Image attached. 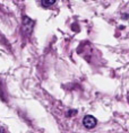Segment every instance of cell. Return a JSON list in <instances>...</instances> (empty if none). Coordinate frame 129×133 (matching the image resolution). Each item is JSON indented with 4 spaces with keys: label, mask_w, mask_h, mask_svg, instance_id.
Wrapping results in <instances>:
<instances>
[{
    "label": "cell",
    "mask_w": 129,
    "mask_h": 133,
    "mask_svg": "<svg viewBox=\"0 0 129 133\" xmlns=\"http://www.w3.org/2000/svg\"><path fill=\"white\" fill-rule=\"evenodd\" d=\"M33 25H34V22L32 19H29L27 16H24L23 17V31H24L26 34H29L33 29Z\"/></svg>",
    "instance_id": "obj_2"
},
{
    "label": "cell",
    "mask_w": 129,
    "mask_h": 133,
    "mask_svg": "<svg viewBox=\"0 0 129 133\" xmlns=\"http://www.w3.org/2000/svg\"><path fill=\"white\" fill-rule=\"evenodd\" d=\"M56 4V1H53V0H51V1H41V5L43 6V7H50V6L52 5H54Z\"/></svg>",
    "instance_id": "obj_3"
},
{
    "label": "cell",
    "mask_w": 129,
    "mask_h": 133,
    "mask_svg": "<svg viewBox=\"0 0 129 133\" xmlns=\"http://www.w3.org/2000/svg\"><path fill=\"white\" fill-rule=\"evenodd\" d=\"M97 124V121L95 119V117H93L92 115H86L84 118H83V125L85 126L86 129H94Z\"/></svg>",
    "instance_id": "obj_1"
}]
</instances>
